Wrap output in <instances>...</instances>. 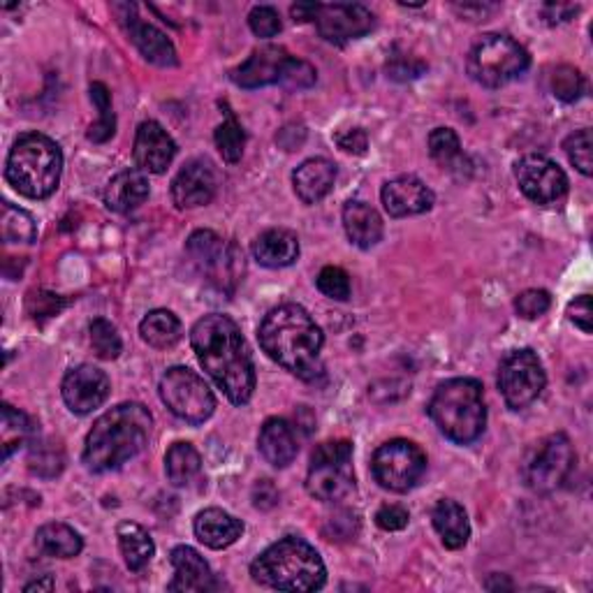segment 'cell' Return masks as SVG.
<instances>
[{
  "label": "cell",
  "mask_w": 593,
  "mask_h": 593,
  "mask_svg": "<svg viewBox=\"0 0 593 593\" xmlns=\"http://www.w3.org/2000/svg\"><path fill=\"white\" fill-rule=\"evenodd\" d=\"M193 350L211 381L234 406L251 402L255 392V364L244 334L230 315L209 313L190 332Z\"/></svg>",
  "instance_id": "6da1fadb"
},
{
  "label": "cell",
  "mask_w": 593,
  "mask_h": 593,
  "mask_svg": "<svg viewBox=\"0 0 593 593\" xmlns=\"http://www.w3.org/2000/svg\"><path fill=\"white\" fill-rule=\"evenodd\" d=\"M260 346L267 358L302 381H318L323 375L321 352L325 336L309 311L300 304L271 309L260 325Z\"/></svg>",
  "instance_id": "7a4b0ae2"
},
{
  "label": "cell",
  "mask_w": 593,
  "mask_h": 593,
  "mask_svg": "<svg viewBox=\"0 0 593 593\" xmlns=\"http://www.w3.org/2000/svg\"><path fill=\"white\" fill-rule=\"evenodd\" d=\"M153 418L142 404H118L95 420L84 445V464L93 473L121 468L140 454L151 437Z\"/></svg>",
  "instance_id": "3957f363"
},
{
  "label": "cell",
  "mask_w": 593,
  "mask_h": 593,
  "mask_svg": "<svg viewBox=\"0 0 593 593\" xmlns=\"http://www.w3.org/2000/svg\"><path fill=\"white\" fill-rule=\"evenodd\" d=\"M253 580L276 591H318L327 582V568L323 557L306 540L288 536L267 547L251 563Z\"/></svg>",
  "instance_id": "277c9868"
},
{
  "label": "cell",
  "mask_w": 593,
  "mask_h": 593,
  "mask_svg": "<svg viewBox=\"0 0 593 593\" xmlns=\"http://www.w3.org/2000/svg\"><path fill=\"white\" fill-rule=\"evenodd\" d=\"M427 412L445 439L468 445L478 441L487 427L485 387L476 379L445 381L433 392Z\"/></svg>",
  "instance_id": "5b68a950"
},
{
  "label": "cell",
  "mask_w": 593,
  "mask_h": 593,
  "mask_svg": "<svg viewBox=\"0 0 593 593\" xmlns=\"http://www.w3.org/2000/svg\"><path fill=\"white\" fill-rule=\"evenodd\" d=\"M63 151L51 137L26 132L10 149L5 179L28 200H47L61 184Z\"/></svg>",
  "instance_id": "8992f818"
},
{
  "label": "cell",
  "mask_w": 593,
  "mask_h": 593,
  "mask_svg": "<svg viewBox=\"0 0 593 593\" xmlns=\"http://www.w3.org/2000/svg\"><path fill=\"white\" fill-rule=\"evenodd\" d=\"M531 66L528 51L510 35L487 33L468 51V74L485 89H501Z\"/></svg>",
  "instance_id": "52a82bcc"
},
{
  "label": "cell",
  "mask_w": 593,
  "mask_h": 593,
  "mask_svg": "<svg viewBox=\"0 0 593 593\" xmlns=\"http://www.w3.org/2000/svg\"><path fill=\"white\" fill-rule=\"evenodd\" d=\"M306 491L313 499L325 503L344 501L350 497L354 491L350 441H327L315 447L306 473Z\"/></svg>",
  "instance_id": "ba28073f"
},
{
  "label": "cell",
  "mask_w": 593,
  "mask_h": 593,
  "mask_svg": "<svg viewBox=\"0 0 593 593\" xmlns=\"http://www.w3.org/2000/svg\"><path fill=\"white\" fill-rule=\"evenodd\" d=\"M186 253L190 263L197 267L209 283H213L223 292H232L236 283L242 281L246 263L242 248L221 240L211 230H197L190 234L186 244Z\"/></svg>",
  "instance_id": "9c48e42d"
},
{
  "label": "cell",
  "mask_w": 593,
  "mask_h": 593,
  "mask_svg": "<svg viewBox=\"0 0 593 593\" xmlns=\"http://www.w3.org/2000/svg\"><path fill=\"white\" fill-rule=\"evenodd\" d=\"M161 399L176 418L193 427L205 425L216 410L211 387L188 367H172L165 371L161 379Z\"/></svg>",
  "instance_id": "30bf717a"
},
{
  "label": "cell",
  "mask_w": 593,
  "mask_h": 593,
  "mask_svg": "<svg viewBox=\"0 0 593 593\" xmlns=\"http://www.w3.org/2000/svg\"><path fill=\"white\" fill-rule=\"evenodd\" d=\"M427 470V454L406 439L383 443L373 452L371 473L375 482L394 493H406L418 485Z\"/></svg>",
  "instance_id": "8fae6325"
},
{
  "label": "cell",
  "mask_w": 593,
  "mask_h": 593,
  "mask_svg": "<svg viewBox=\"0 0 593 593\" xmlns=\"http://www.w3.org/2000/svg\"><path fill=\"white\" fill-rule=\"evenodd\" d=\"M547 385L538 354L531 348L512 350L499 367V389L510 410H522L536 402Z\"/></svg>",
  "instance_id": "7c38bea8"
},
{
  "label": "cell",
  "mask_w": 593,
  "mask_h": 593,
  "mask_svg": "<svg viewBox=\"0 0 593 593\" xmlns=\"http://www.w3.org/2000/svg\"><path fill=\"white\" fill-rule=\"evenodd\" d=\"M572 466H575V450L566 433L559 431L540 443L533 460L526 464L524 478L531 491L551 493L568 480Z\"/></svg>",
  "instance_id": "4fadbf2b"
},
{
  "label": "cell",
  "mask_w": 593,
  "mask_h": 593,
  "mask_svg": "<svg viewBox=\"0 0 593 593\" xmlns=\"http://www.w3.org/2000/svg\"><path fill=\"white\" fill-rule=\"evenodd\" d=\"M515 179L528 200L540 207L561 202L568 193L566 172L543 153H528L520 158L515 165Z\"/></svg>",
  "instance_id": "5bb4252c"
},
{
  "label": "cell",
  "mask_w": 593,
  "mask_h": 593,
  "mask_svg": "<svg viewBox=\"0 0 593 593\" xmlns=\"http://www.w3.org/2000/svg\"><path fill=\"white\" fill-rule=\"evenodd\" d=\"M315 26L327 43L346 45L350 39H360L371 33L375 16L360 3H329L318 8Z\"/></svg>",
  "instance_id": "9a60e30c"
},
{
  "label": "cell",
  "mask_w": 593,
  "mask_h": 593,
  "mask_svg": "<svg viewBox=\"0 0 593 593\" xmlns=\"http://www.w3.org/2000/svg\"><path fill=\"white\" fill-rule=\"evenodd\" d=\"M112 392V383L103 369L93 364L74 367L66 373L61 394L66 406L77 415H89L101 408Z\"/></svg>",
  "instance_id": "2e32d148"
},
{
  "label": "cell",
  "mask_w": 593,
  "mask_h": 593,
  "mask_svg": "<svg viewBox=\"0 0 593 593\" xmlns=\"http://www.w3.org/2000/svg\"><path fill=\"white\" fill-rule=\"evenodd\" d=\"M114 10L124 12V14H118V22L124 24L130 43L140 49V54L147 58L149 63H153L158 68L179 66V56H176L172 39L161 28L142 22V19L135 14V10H137L135 5H116Z\"/></svg>",
  "instance_id": "e0dca14e"
},
{
  "label": "cell",
  "mask_w": 593,
  "mask_h": 593,
  "mask_svg": "<svg viewBox=\"0 0 593 593\" xmlns=\"http://www.w3.org/2000/svg\"><path fill=\"white\" fill-rule=\"evenodd\" d=\"M174 155H176V144L161 124H155V121L140 124L135 135V147H132V158H135L137 170H142L144 174H163L172 165Z\"/></svg>",
  "instance_id": "ac0fdd59"
},
{
  "label": "cell",
  "mask_w": 593,
  "mask_h": 593,
  "mask_svg": "<svg viewBox=\"0 0 593 593\" xmlns=\"http://www.w3.org/2000/svg\"><path fill=\"white\" fill-rule=\"evenodd\" d=\"M381 200L385 211L392 219H408V216H420L433 207V190L420 182L418 176H397L383 186Z\"/></svg>",
  "instance_id": "d6986e66"
},
{
  "label": "cell",
  "mask_w": 593,
  "mask_h": 593,
  "mask_svg": "<svg viewBox=\"0 0 593 593\" xmlns=\"http://www.w3.org/2000/svg\"><path fill=\"white\" fill-rule=\"evenodd\" d=\"M216 188V172L207 161H190L182 167V172L172 182V200L179 209L205 207L213 200Z\"/></svg>",
  "instance_id": "ffe728a7"
},
{
  "label": "cell",
  "mask_w": 593,
  "mask_h": 593,
  "mask_svg": "<svg viewBox=\"0 0 593 593\" xmlns=\"http://www.w3.org/2000/svg\"><path fill=\"white\" fill-rule=\"evenodd\" d=\"M288 58L290 54L276 45L255 49L240 68H234L230 72V79L242 89H260L269 84H279Z\"/></svg>",
  "instance_id": "44dd1931"
},
{
  "label": "cell",
  "mask_w": 593,
  "mask_h": 593,
  "mask_svg": "<svg viewBox=\"0 0 593 593\" xmlns=\"http://www.w3.org/2000/svg\"><path fill=\"white\" fill-rule=\"evenodd\" d=\"M170 561H172V568H174V578L167 584V591H174V593H200V591L216 589L213 572H211L209 563L205 561V557L197 549H193L188 545L174 547L172 555H170Z\"/></svg>",
  "instance_id": "7402d4cb"
},
{
  "label": "cell",
  "mask_w": 593,
  "mask_h": 593,
  "mask_svg": "<svg viewBox=\"0 0 593 593\" xmlns=\"http://www.w3.org/2000/svg\"><path fill=\"white\" fill-rule=\"evenodd\" d=\"M336 167L327 158H309L292 172V186L304 205H318L332 193Z\"/></svg>",
  "instance_id": "603a6c76"
},
{
  "label": "cell",
  "mask_w": 593,
  "mask_h": 593,
  "mask_svg": "<svg viewBox=\"0 0 593 593\" xmlns=\"http://www.w3.org/2000/svg\"><path fill=\"white\" fill-rule=\"evenodd\" d=\"M195 536L209 549H225L244 536V522L221 508H207L195 518Z\"/></svg>",
  "instance_id": "cb8c5ba5"
},
{
  "label": "cell",
  "mask_w": 593,
  "mask_h": 593,
  "mask_svg": "<svg viewBox=\"0 0 593 593\" xmlns=\"http://www.w3.org/2000/svg\"><path fill=\"white\" fill-rule=\"evenodd\" d=\"M258 450L267 464L274 468H286L294 462L300 445H296V433L292 425L283 418H269L258 437Z\"/></svg>",
  "instance_id": "d4e9b609"
},
{
  "label": "cell",
  "mask_w": 593,
  "mask_h": 593,
  "mask_svg": "<svg viewBox=\"0 0 593 593\" xmlns=\"http://www.w3.org/2000/svg\"><path fill=\"white\" fill-rule=\"evenodd\" d=\"M149 176L142 170L118 172L105 188V205L109 211L130 213L149 200Z\"/></svg>",
  "instance_id": "484cf974"
},
{
  "label": "cell",
  "mask_w": 593,
  "mask_h": 593,
  "mask_svg": "<svg viewBox=\"0 0 593 593\" xmlns=\"http://www.w3.org/2000/svg\"><path fill=\"white\" fill-rule=\"evenodd\" d=\"M253 258L269 269L290 267L300 258V240H296L294 232L283 228L265 230L258 240L253 242Z\"/></svg>",
  "instance_id": "4316f807"
},
{
  "label": "cell",
  "mask_w": 593,
  "mask_h": 593,
  "mask_svg": "<svg viewBox=\"0 0 593 593\" xmlns=\"http://www.w3.org/2000/svg\"><path fill=\"white\" fill-rule=\"evenodd\" d=\"M344 228L350 244L358 248H373L383 240V219L381 213L375 211L371 205L360 202V200H350L344 207Z\"/></svg>",
  "instance_id": "83f0119b"
},
{
  "label": "cell",
  "mask_w": 593,
  "mask_h": 593,
  "mask_svg": "<svg viewBox=\"0 0 593 593\" xmlns=\"http://www.w3.org/2000/svg\"><path fill=\"white\" fill-rule=\"evenodd\" d=\"M431 522L447 549H462L470 538L468 515L457 501L452 499L439 501L431 512Z\"/></svg>",
  "instance_id": "f1b7e54d"
},
{
  "label": "cell",
  "mask_w": 593,
  "mask_h": 593,
  "mask_svg": "<svg viewBox=\"0 0 593 593\" xmlns=\"http://www.w3.org/2000/svg\"><path fill=\"white\" fill-rule=\"evenodd\" d=\"M35 545L45 557L54 559H72L84 549L82 536H79L72 526L61 522H49L39 526L35 533Z\"/></svg>",
  "instance_id": "f546056e"
},
{
  "label": "cell",
  "mask_w": 593,
  "mask_h": 593,
  "mask_svg": "<svg viewBox=\"0 0 593 593\" xmlns=\"http://www.w3.org/2000/svg\"><path fill=\"white\" fill-rule=\"evenodd\" d=\"M116 538L118 547H121L124 561L132 572H140L151 563L155 555V545L144 526L135 522H121L116 528Z\"/></svg>",
  "instance_id": "4dcf8cb0"
},
{
  "label": "cell",
  "mask_w": 593,
  "mask_h": 593,
  "mask_svg": "<svg viewBox=\"0 0 593 593\" xmlns=\"http://www.w3.org/2000/svg\"><path fill=\"white\" fill-rule=\"evenodd\" d=\"M140 334L144 344H149L155 350H167L174 348L182 341L184 327L182 321L167 309H155L144 315V321L140 323Z\"/></svg>",
  "instance_id": "1f68e13d"
},
{
  "label": "cell",
  "mask_w": 593,
  "mask_h": 593,
  "mask_svg": "<svg viewBox=\"0 0 593 593\" xmlns=\"http://www.w3.org/2000/svg\"><path fill=\"white\" fill-rule=\"evenodd\" d=\"M202 470V457L193 443H174L165 454V473L174 487L190 485Z\"/></svg>",
  "instance_id": "d6a6232c"
},
{
  "label": "cell",
  "mask_w": 593,
  "mask_h": 593,
  "mask_svg": "<svg viewBox=\"0 0 593 593\" xmlns=\"http://www.w3.org/2000/svg\"><path fill=\"white\" fill-rule=\"evenodd\" d=\"M28 470L33 476L43 478V480H51L56 476H61L66 468V450L58 441L51 439H37L31 443L28 450Z\"/></svg>",
  "instance_id": "836d02e7"
},
{
  "label": "cell",
  "mask_w": 593,
  "mask_h": 593,
  "mask_svg": "<svg viewBox=\"0 0 593 593\" xmlns=\"http://www.w3.org/2000/svg\"><path fill=\"white\" fill-rule=\"evenodd\" d=\"M35 425L26 412L3 404V427H0V445H3V460L8 462L12 452L33 443Z\"/></svg>",
  "instance_id": "e575fe53"
},
{
  "label": "cell",
  "mask_w": 593,
  "mask_h": 593,
  "mask_svg": "<svg viewBox=\"0 0 593 593\" xmlns=\"http://www.w3.org/2000/svg\"><path fill=\"white\" fill-rule=\"evenodd\" d=\"M0 236L5 244H33L37 240L35 219L28 211L5 202L0 213Z\"/></svg>",
  "instance_id": "d590c367"
},
{
  "label": "cell",
  "mask_w": 593,
  "mask_h": 593,
  "mask_svg": "<svg viewBox=\"0 0 593 593\" xmlns=\"http://www.w3.org/2000/svg\"><path fill=\"white\" fill-rule=\"evenodd\" d=\"M89 93H91V101L97 107V114L101 116H97V121L89 128L86 137L93 144H105L112 140L114 132H116V116L112 109V95L103 82H93Z\"/></svg>",
  "instance_id": "8d00e7d4"
},
{
  "label": "cell",
  "mask_w": 593,
  "mask_h": 593,
  "mask_svg": "<svg viewBox=\"0 0 593 593\" xmlns=\"http://www.w3.org/2000/svg\"><path fill=\"white\" fill-rule=\"evenodd\" d=\"M216 147H219L223 161L228 163H240L244 155V147H246V132L242 128V124L236 121L232 114H228L225 121L216 128L213 132Z\"/></svg>",
  "instance_id": "74e56055"
},
{
  "label": "cell",
  "mask_w": 593,
  "mask_h": 593,
  "mask_svg": "<svg viewBox=\"0 0 593 593\" xmlns=\"http://www.w3.org/2000/svg\"><path fill=\"white\" fill-rule=\"evenodd\" d=\"M91 332V346L101 360H116L124 350V341L118 336V329L107 318H95L89 327Z\"/></svg>",
  "instance_id": "f35d334b"
},
{
  "label": "cell",
  "mask_w": 593,
  "mask_h": 593,
  "mask_svg": "<svg viewBox=\"0 0 593 593\" xmlns=\"http://www.w3.org/2000/svg\"><path fill=\"white\" fill-rule=\"evenodd\" d=\"M549 91L561 103H575L584 93V77L578 68L572 66H559L549 74Z\"/></svg>",
  "instance_id": "ab89813d"
},
{
  "label": "cell",
  "mask_w": 593,
  "mask_h": 593,
  "mask_svg": "<svg viewBox=\"0 0 593 593\" xmlns=\"http://www.w3.org/2000/svg\"><path fill=\"white\" fill-rule=\"evenodd\" d=\"M429 153L437 163L443 167H452L454 161L462 158V142L460 135L452 128H437L429 135Z\"/></svg>",
  "instance_id": "60d3db41"
},
{
  "label": "cell",
  "mask_w": 593,
  "mask_h": 593,
  "mask_svg": "<svg viewBox=\"0 0 593 593\" xmlns=\"http://www.w3.org/2000/svg\"><path fill=\"white\" fill-rule=\"evenodd\" d=\"M593 142H591V130L582 128L578 132H572L568 140L563 142V151L568 155V161L578 167L584 176L593 174Z\"/></svg>",
  "instance_id": "b9f144b4"
},
{
  "label": "cell",
  "mask_w": 593,
  "mask_h": 593,
  "mask_svg": "<svg viewBox=\"0 0 593 593\" xmlns=\"http://www.w3.org/2000/svg\"><path fill=\"white\" fill-rule=\"evenodd\" d=\"M66 306H68L66 296L47 292V290H33L28 292V300H26V311L33 321L54 318V315L61 313Z\"/></svg>",
  "instance_id": "7bdbcfd3"
},
{
  "label": "cell",
  "mask_w": 593,
  "mask_h": 593,
  "mask_svg": "<svg viewBox=\"0 0 593 593\" xmlns=\"http://www.w3.org/2000/svg\"><path fill=\"white\" fill-rule=\"evenodd\" d=\"M315 79H318V72H315V68L311 63L290 56L283 72H281L279 84H283L290 91H304L315 84Z\"/></svg>",
  "instance_id": "ee69618b"
},
{
  "label": "cell",
  "mask_w": 593,
  "mask_h": 593,
  "mask_svg": "<svg viewBox=\"0 0 593 593\" xmlns=\"http://www.w3.org/2000/svg\"><path fill=\"white\" fill-rule=\"evenodd\" d=\"M318 290L329 296V300H336V302H346L350 296V276L341 269V267H325L321 274H318Z\"/></svg>",
  "instance_id": "f6af8a7d"
},
{
  "label": "cell",
  "mask_w": 593,
  "mask_h": 593,
  "mask_svg": "<svg viewBox=\"0 0 593 593\" xmlns=\"http://www.w3.org/2000/svg\"><path fill=\"white\" fill-rule=\"evenodd\" d=\"M551 306V296L547 290H538V288H533V290H524L522 294H518V300H515V311L520 318L524 321H536L540 318V315H545Z\"/></svg>",
  "instance_id": "bcb514c9"
},
{
  "label": "cell",
  "mask_w": 593,
  "mask_h": 593,
  "mask_svg": "<svg viewBox=\"0 0 593 593\" xmlns=\"http://www.w3.org/2000/svg\"><path fill=\"white\" fill-rule=\"evenodd\" d=\"M248 26L251 31L263 37V39H269L274 35H279L283 24H281V16L279 12H276L274 8L269 5H258V8H253L251 14H248Z\"/></svg>",
  "instance_id": "7dc6e473"
},
{
  "label": "cell",
  "mask_w": 593,
  "mask_h": 593,
  "mask_svg": "<svg viewBox=\"0 0 593 593\" xmlns=\"http://www.w3.org/2000/svg\"><path fill=\"white\" fill-rule=\"evenodd\" d=\"M408 510L404 505H383L375 512V524L383 531H402L408 526Z\"/></svg>",
  "instance_id": "c3c4849f"
},
{
  "label": "cell",
  "mask_w": 593,
  "mask_h": 593,
  "mask_svg": "<svg viewBox=\"0 0 593 593\" xmlns=\"http://www.w3.org/2000/svg\"><path fill=\"white\" fill-rule=\"evenodd\" d=\"M427 66L415 61V58H392V63H387V77L397 79V82H408V79H418L425 74Z\"/></svg>",
  "instance_id": "681fc988"
},
{
  "label": "cell",
  "mask_w": 593,
  "mask_h": 593,
  "mask_svg": "<svg viewBox=\"0 0 593 593\" xmlns=\"http://www.w3.org/2000/svg\"><path fill=\"white\" fill-rule=\"evenodd\" d=\"M568 318L575 323L584 334H591L593 315H591V296L582 294L575 302L568 304Z\"/></svg>",
  "instance_id": "f907efd6"
},
{
  "label": "cell",
  "mask_w": 593,
  "mask_h": 593,
  "mask_svg": "<svg viewBox=\"0 0 593 593\" xmlns=\"http://www.w3.org/2000/svg\"><path fill=\"white\" fill-rule=\"evenodd\" d=\"M336 144H339V149H344L346 153L364 155L369 149V137L362 128H352V130L336 135Z\"/></svg>",
  "instance_id": "816d5d0a"
},
{
  "label": "cell",
  "mask_w": 593,
  "mask_h": 593,
  "mask_svg": "<svg viewBox=\"0 0 593 593\" xmlns=\"http://www.w3.org/2000/svg\"><path fill=\"white\" fill-rule=\"evenodd\" d=\"M253 503H255V508L269 510L279 503V491H276V487L269 480H260L258 485L253 487Z\"/></svg>",
  "instance_id": "f5cc1de1"
},
{
  "label": "cell",
  "mask_w": 593,
  "mask_h": 593,
  "mask_svg": "<svg viewBox=\"0 0 593 593\" xmlns=\"http://www.w3.org/2000/svg\"><path fill=\"white\" fill-rule=\"evenodd\" d=\"M545 12V19L549 24H561V22H568V19L578 12V5H555V3H547L543 8Z\"/></svg>",
  "instance_id": "db71d44e"
},
{
  "label": "cell",
  "mask_w": 593,
  "mask_h": 593,
  "mask_svg": "<svg viewBox=\"0 0 593 593\" xmlns=\"http://www.w3.org/2000/svg\"><path fill=\"white\" fill-rule=\"evenodd\" d=\"M318 8H321V3H296V5L290 8V14H292L294 22H300V24L315 22V14H318Z\"/></svg>",
  "instance_id": "11a10c76"
},
{
  "label": "cell",
  "mask_w": 593,
  "mask_h": 593,
  "mask_svg": "<svg viewBox=\"0 0 593 593\" xmlns=\"http://www.w3.org/2000/svg\"><path fill=\"white\" fill-rule=\"evenodd\" d=\"M485 589H487V591H501V589L510 591V589H515V584H512V582L508 580V575H491V578L487 580Z\"/></svg>",
  "instance_id": "9f6ffc18"
},
{
  "label": "cell",
  "mask_w": 593,
  "mask_h": 593,
  "mask_svg": "<svg viewBox=\"0 0 593 593\" xmlns=\"http://www.w3.org/2000/svg\"><path fill=\"white\" fill-rule=\"evenodd\" d=\"M54 589V580L47 575L45 580H37V582H31V584H26L24 586V591L28 593V591H51Z\"/></svg>",
  "instance_id": "6f0895ef"
}]
</instances>
